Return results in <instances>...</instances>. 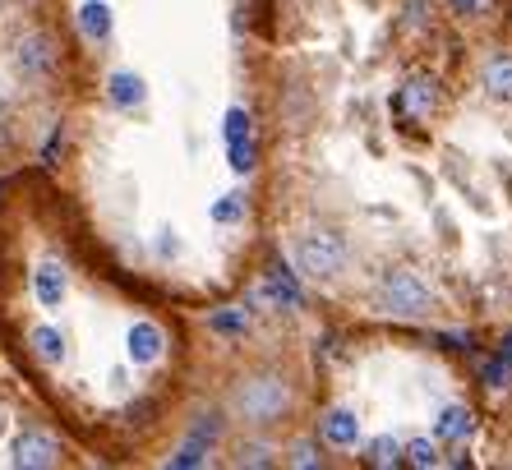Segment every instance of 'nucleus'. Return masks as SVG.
Listing matches in <instances>:
<instances>
[{"label": "nucleus", "mask_w": 512, "mask_h": 470, "mask_svg": "<svg viewBox=\"0 0 512 470\" xmlns=\"http://www.w3.org/2000/svg\"><path fill=\"white\" fill-rule=\"evenodd\" d=\"M286 466H296V470H319L323 466V447L314 443V438H300V443H291V452H286Z\"/></svg>", "instance_id": "obj_19"}, {"label": "nucleus", "mask_w": 512, "mask_h": 470, "mask_svg": "<svg viewBox=\"0 0 512 470\" xmlns=\"http://www.w3.org/2000/svg\"><path fill=\"white\" fill-rule=\"evenodd\" d=\"M282 452H277L268 438H240L236 443V466H250V470H263V466H277Z\"/></svg>", "instance_id": "obj_14"}, {"label": "nucleus", "mask_w": 512, "mask_h": 470, "mask_svg": "<svg viewBox=\"0 0 512 470\" xmlns=\"http://www.w3.org/2000/svg\"><path fill=\"white\" fill-rule=\"evenodd\" d=\"M222 424H227L222 420V411H199L194 415V424H190V438H199V443L213 447L217 438H222Z\"/></svg>", "instance_id": "obj_21"}, {"label": "nucleus", "mask_w": 512, "mask_h": 470, "mask_svg": "<svg viewBox=\"0 0 512 470\" xmlns=\"http://www.w3.org/2000/svg\"><path fill=\"white\" fill-rule=\"evenodd\" d=\"M111 28H116V14H111L107 0H84V10H79V33H84L93 47H102L111 37Z\"/></svg>", "instance_id": "obj_12"}, {"label": "nucleus", "mask_w": 512, "mask_h": 470, "mask_svg": "<svg viewBox=\"0 0 512 470\" xmlns=\"http://www.w3.org/2000/svg\"><path fill=\"white\" fill-rule=\"evenodd\" d=\"M406 102H411V116H429V111H434V102H439V93H434V79H411V88H406Z\"/></svg>", "instance_id": "obj_20"}, {"label": "nucleus", "mask_w": 512, "mask_h": 470, "mask_svg": "<svg viewBox=\"0 0 512 470\" xmlns=\"http://www.w3.org/2000/svg\"><path fill=\"white\" fill-rule=\"evenodd\" d=\"M227 153H231V171H236V176L254 171V134L250 139H240V143H227Z\"/></svg>", "instance_id": "obj_22"}, {"label": "nucleus", "mask_w": 512, "mask_h": 470, "mask_svg": "<svg viewBox=\"0 0 512 470\" xmlns=\"http://www.w3.org/2000/svg\"><path fill=\"white\" fill-rule=\"evenodd\" d=\"M125 351H130L134 365H157L167 351V332L157 328L153 318H134L130 332H125Z\"/></svg>", "instance_id": "obj_7"}, {"label": "nucleus", "mask_w": 512, "mask_h": 470, "mask_svg": "<svg viewBox=\"0 0 512 470\" xmlns=\"http://www.w3.org/2000/svg\"><path fill=\"white\" fill-rule=\"evenodd\" d=\"M365 461H370V466H379V470L406 466V443H402V438H393V434H379L370 447H365Z\"/></svg>", "instance_id": "obj_15"}, {"label": "nucleus", "mask_w": 512, "mask_h": 470, "mask_svg": "<svg viewBox=\"0 0 512 470\" xmlns=\"http://www.w3.org/2000/svg\"><path fill=\"white\" fill-rule=\"evenodd\" d=\"M245 217V199L240 194H222V203L213 208V222H240Z\"/></svg>", "instance_id": "obj_23"}, {"label": "nucleus", "mask_w": 512, "mask_h": 470, "mask_svg": "<svg viewBox=\"0 0 512 470\" xmlns=\"http://www.w3.org/2000/svg\"><path fill=\"white\" fill-rule=\"evenodd\" d=\"M10 466H19V470H51V466H60V443L47 434V429H33V424H28L24 434L10 443Z\"/></svg>", "instance_id": "obj_4"}, {"label": "nucleus", "mask_w": 512, "mask_h": 470, "mask_svg": "<svg viewBox=\"0 0 512 470\" xmlns=\"http://www.w3.org/2000/svg\"><path fill=\"white\" fill-rule=\"evenodd\" d=\"M480 5H485V0H453L457 14H480Z\"/></svg>", "instance_id": "obj_27"}, {"label": "nucleus", "mask_w": 512, "mask_h": 470, "mask_svg": "<svg viewBox=\"0 0 512 470\" xmlns=\"http://www.w3.org/2000/svg\"><path fill=\"white\" fill-rule=\"evenodd\" d=\"M28 346H33V355L42 365H65V355H70V341H65V332L56 323H33L28 328Z\"/></svg>", "instance_id": "obj_10"}, {"label": "nucleus", "mask_w": 512, "mask_h": 470, "mask_svg": "<svg viewBox=\"0 0 512 470\" xmlns=\"http://www.w3.org/2000/svg\"><path fill=\"white\" fill-rule=\"evenodd\" d=\"M291 406H296L291 378L277 374V369H254L231 388V415L245 429H277L291 415Z\"/></svg>", "instance_id": "obj_1"}, {"label": "nucleus", "mask_w": 512, "mask_h": 470, "mask_svg": "<svg viewBox=\"0 0 512 470\" xmlns=\"http://www.w3.org/2000/svg\"><path fill=\"white\" fill-rule=\"evenodd\" d=\"M33 291H37V300H42V309H60L65 295H70V277H65V268H60L56 259H42L33 272Z\"/></svg>", "instance_id": "obj_8"}, {"label": "nucleus", "mask_w": 512, "mask_h": 470, "mask_svg": "<svg viewBox=\"0 0 512 470\" xmlns=\"http://www.w3.org/2000/svg\"><path fill=\"white\" fill-rule=\"evenodd\" d=\"M0 424H5V411H0Z\"/></svg>", "instance_id": "obj_29"}, {"label": "nucleus", "mask_w": 512, "mask_h": 470, "mask_svg": "<svg viewBox=\"0 0 512 470\" xmlns=\"http://www.w3.org/2000/svg\"><path fill=\"white\" fill-rule=\"evenodd\" d=\"M14 65L24 79H47L56 70V42L47 33H28L19 47H14Z\"/></svg>", "instance_id": "obj_6"}, {"label": "nucleus", "mask_w": 512, "mask_h": 470, "mask_svg": "<svg viewBox=\"0 0 512 470\" xmlns=\"http://www.w3.org/2000/svg\"><path fill=\"white\" fill-rule=\"evenodd\" d=\"M208 328H213L217 337H245V332H250V314H245V309H217V314L208 318Z\"/></svg>", "instance_id": "obj_18"}, {"label": "nucleus", "mask_w": 512, "mask_h": 470, "mask_svg": "<svg viewBox=\"0 0 512 470\" xmlns=\"http://www.w3.org/2000/svg\"><path fill=\"white\" fill-rule=\"evenodd\" d=\"M471 429H476V415L466 411V406H448V411L439 415V424H434V438H439V443H466Z\"/></svg>", "instance_id": "obj_13"}, {"label": "nucleus", "mask_w": 512, "mask_h": 470, "mask_svg": "<svg viewBox=\"0 0 512 470\" xmlns=\"http://www.w3.org/2000/svg\"><path fill=\"white\" fill-rule=\"evenodd\" d=\"M406 466H416V470H434V466H443L439 438H411V443H406Z\"/></svg>", "instance_id": "obj_17"}, {"label": "nucleus", "mask_w": 512, "mask_h": 470, "mask_svg": "<svg viewBox=\"0 0 512 470\" xmlns=\"http://www.w3.org/2000/svg\"><path fill=\"white\" fill-rule=\"evenodd\" d=\"M107 97H111V106H120V111H134V106L148 102V83H143V74H134V70H116L107 79Z\"/></svg>", "instance_id": "obj_11"}, {"label": "nucleus", "mask_w": 512, "mask_h": 470, "mask_svg": "<svg viewBox=\"0 0 512 470\" xmlns=\"http://www.w3.org/2000/svg\"><path fill=\"white\" fill-rule=\"evenodd\" d=\"M273 295H277V300H286V305H291V309L300 305V286L291 282V272H282V268L273 272Z\"/></svg>", "instance_id": "obj_25"}, {"label": "nucleus", "mask_w": 512, "mask_h": 470, "mask_svg": "<svg viewBox=\"0 0 512 470\" xmlns=\"http://www.w3.org/2000/svg\"><path fill=\"white\" fill-rule=\"evenodd\" d=\"M319 434L328 447H337V452H356L360 443H365V429H360V415L351 411V406H333V411L319 420Z\"/></svg>", "instance_id": "obj_5"}, {"label": "nucleus", "mask_w": 512, "mask_h": 470, "mask_svg": "<svg viewBox=\"0 0 512 470\" xmlns=\"http://www.w3.org/2000/svg\"><path fill=\"white\" fill-rule=\"evenodd\" d=\"M480 88L489 102H512V51H494L480 65Z\"/></svg>", "instance_id": "obj_9"}, {"label": "nucleus", "mask_w": 512, "mask_h": 470, "mask_svg": "<svg viewBox=\"0 0 512 470\" xmlns=\"http://www.w3.org/2000/svg\"><path fill=\"white\" fill-rule=\"evenodd\" d=\"M240 139H250V111L231 106L227 111V143H240Z\"/></svg>", "instance_id": "obj_24"}, {"label": "nucleus", "mask_w": 512, "mask_h": 470, "mask_svg": "<svg viewBox=\"0 0 512 470\" xmlns=\"http://www.w3.org/2000/svg\"><path fill=\"white\" fill-rule=\"evenodd\" d=\"M157 254H162V259H176L180 254V231L176 226H162V231H157Z\"/></svg>", "instance_id": "obj_26"}, {"label": "nucleus", "mask_w": 512, "mask_h": 470, "mask_svg": "<svg viewBox=\"0 0 512 470\" xmlns=\"http://www.w3.org/2000/svg\"><path fill=\"white\" fill-rule=\"evenodd\" d=\"M374 309L388 318H429L434 309H439V295H434V286L420 277L416 268H383L379 282H374L370 291Z\"/></svg>", "instance_id": "obj_2"}, {"label": "nucleus", "mask_w": 512, "mask_h": 470, "mask_svg": "<svg viewBox=\"0 0 512 470\" xmlns=\"http://www.w3.org/2000/svg\"><path fill=\"white\" fill-rule=\"evenodd\" d=\"M286 5H300V0H286Z\"/></svg>", "instance_id": "obj_28"}, {"label": "nucleus", "mask_w": 512, "mask_h": 470, "mask_svg": "<svg viewBox=\"0 0 512 470\" xmlns=\"http://www.w3.org/2000/svg\"><path fill=\"white\" fill-rule=\"evenodd\" d=\"M291 259H296V268H300L305 282L328 286L346 272L351 249H346L342 231H333V226H305V231L291 240Z\"/></svg>", "instance_id": "obj_3"}, {"label": "nucleus", "mask_w": 512, "mask_h": 470, "mask_svg": "<svg viewBox=\"0 0 512 470\" xmlns=\"http://www.w3.org/2000/svg\"><path fill=\"white\" fill-rule=\"evenodd\" d=\"M208 457H213V447L199 443V438H185V443L167 457V466L171 470H194V466H208Z\"/></svg>", "instance_id": "obj_16"}]
</instances>
